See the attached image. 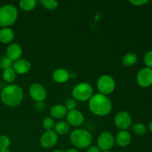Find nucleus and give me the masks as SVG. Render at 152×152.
<instances>
[{
    "label": "nucleus",
    "mask_w": 152,
    "mask_h": 152,
    "mask_svg": "<svg viewBox=\"0 0 152 152\" xmlns=\"http://www.w3.org/2000/svg\"><path fill=\"white\" fill-rule=\"evenodd\" d=\"M18 12L16 6L11 4H6L0 7V25L1 28H9L16 22Z\"/></svg>",
    "instance_id": "20e7f679"
},
{
    "label": "nucleus",
    "mask_w": 152,
    "mask_h": 152,
    "mask_svg": "<svg viewBox=\"0 0 152 152\" xmlns=\"http://www.w3.org/2000/svg\"><path fill=\"white\" fill-rule=\"evenodd\" d=\"M0 152H10L9 150H4V151H1V150H0Z\"/></svg>",
    "instance_id": "f704fd0d"
},
{
    "label": "nucleus",
    "mask_w": 152,
    "mask_h": 152,
    "mask_svg": "<svg viewBox=\"0 0 152 152\" xmlns=\"http://www.w3.org/2000/svg\"><path fill=\"white\" fill-rule=\"evenodd\" d=\"M40 4L45 9L49 10H53L59 6V2L56 0H41L39 1Z\"/></svg>",
    "instance_id": "5701e85b"
},
{
    "label": "nucleus",
    "mask_w": 152,
    "mask_h": 152,
    "mask_svg": "<svg viewBox=\"0 0 152 152\" xmlns=\"http://www.w3.org/2000/svg\"><path fill=\"white\" fill-rule=\"evenodd\" d=\"M148 129H149L150 132L152 134V120L150 122L149 124H148Z\"/></svg>",
    "instance_id": "473e14b6"
},
{
    "label": "nucleus",
    "mask_w": 152,
    "mask_h": 152,
    "mask_svg": "<svg viewBox=\"0 0 152 152\" xmlns=\"http://www.w3.org/2000/svg\"><path fill=\"white\" fill-rule=\"evenodd\" d=\"M52 77L56 83L62 84L68 81L70 79V73L65 68H57L53 72Z\"/></svg>",
    "instance_id": "f3484780"
},
{
    "label": "nucleus",
    "mask_w": 152,
    "mask_h": 152,
    "mask_svg": "<svg viewBox=\"0 0 152 152\" xmlns=\"http://www.w3.org/2000/svg\"><path fill=\"white\" fill-rule=\"evenodd\" d=\"M29 94L36 102H43L47 98V91L42 85L35 83L30 86Z\"/></svg>",
    "instance_id": "0eeeda50"
},
{
    "label": "nucleus",
    "mask_w": 152,
    "mask_h": 152,
    "mask_svg": "<svg viewBox=\"0 0 152 152\" xmlns=\"http://www.w3.org/2000/svg\"><path fill=\"white\" fill-rule=\"evenodd\" d=\"M71 131V126L66 121H59L55 123L54 132L59 135L67 134Z\"/></svg>",
    "instance_id": "6ab92c4d"
},
{
    "label": "nucleus",
    "mask_w": 152,
    "mask_h": 152,
    "mask_svg": "<svg viewBox=\"0 0 152 152\" xmlns=\"http://www.w3.org/2000/svg\"><path fill=\"white\" fill-rule=\"evenodd\" d=\"M91 112L98 117H104L110 114L112 110V102L108 96L98 93L94 94L88 101Z\"/></svg>",
    "instance_id": "f03ea898"
},
{
    "label": "nucleus",
    "mask_w": 152,
    "mask_h": 152,
    "mask_svg": "<svg viewBox=\"0 0 152 152\" xmlns=\"http://www.w3.org/2000/svg\"><path fill=\"white\" fill-rule=\"evenodd\" d=\"M59 140V136L54 130L46 131L41 136L39 143L42 147L45 148H50L56 145Z\"/></svg>",
    "instance_id": "9b49d317"
},
{
    "label": "nucleus",
    "mask_w": 152,
    "mask_h": 152,
    "mask_svg": "<svg viewBox=\"0 0 152 152\" xmlns=\"http://www.w3.org/2000/svg\"><path fill=\"white\" fill-rule=\"evenodd\" d=\"M68 111L65 108V105H62V104H56L50 108L49 113H50V117H52L53 119L61 120L66 117Z\"/></svg>",
    "instance_id": "2eb2a0df"
},
{
    "label": "nucleus",
    "mask_w": 152,
    "mask_h": 152,
    "mask_svg": "<svg viewBox=\"0 0 152 152\" xmlns=\"http://www.w3.org/2000/svg\"><path fill=\"white\" fill-rule=\"evenodd\" d=\"M37 1L36 0H22L19 1V7L23 11L30 12L37 7Z\"/></svg>",
    "instance_id": "412c9836"
},
{
    "label": "nucleus",
    "mask_w": 152,
    "mask_h": 152,
    "mask_svg": "<svg viewBox=\"0 0 152 152\" xmlns=\"http://www.w3.org/2000/svg\"><path fill=\"white\" fill-rule=\"evenodd\" d=\"M42 126L46 131H51L54 129L55 123L52 117H46L43 119Z\"/></svg>",
    "instance_id": "a878e982"
},
{
    "label": "nucleus",
    "mask_w": 152,
    "mask_h": 152,
    "mask_svg": "<svg viewBox=\"0 0 152 152\" xmlns=\"http://www.w3.org/2000/svg\"><path fill=\"white\" fill-rule=\"evenodd\" d=\"M52 152H65V151H62V150H56V151H53Z\"/></svg>",
    "instance_id": "72a5a7b5"
},
{
    "label": "nucleus",
    "mask_w": 152,
    "mask_h": 152,
    "mask_svg": "<svg viewBox=\"0 0 152 152\" xmlns=\"http://www.w3.org/2000/svg\"><path fill=\"white\" fill-rule=\"evenodd\" d=\"M115 143L114 135L109 132H103L98 136L97 146L101 151H109L113 148Z\"/></svg>",
    "instance_id": "1a4fd4ad"
},
{
    "label": "nucleus",
    "mask_w": 152,
    "mask_h": 152,
    "mask_svg": "<svg viewBox=\"0 0 152 152\" xmlns=\"http://www.w3.org/2000/svg\"><path fill=\"white\" fill-rule=\"evenodd\" d=\"M14 31L10 28H1L0 29V42L10 44L14 39Z\"/></svg>",
    "instance_id": "a211bd4d"
},
{
    "label": "nucleus",
    "mask_w": 152,
    "mask_h": 152,
    "mask_svg": "<svg viewBox=\"0 0 152 152\" xmlns=\"http://www.w3.org/2000/svg\"><path fill=\"white\" fill-rule=\"evenodd\" d=\"M137 83L142 88H148L152 86V69L144 67L138 71L136 77Z\"/></svg>",
    "instance_id": "9d476101"
},
{
    "label": "nucleus",
    "mask_w": 152,
    "mask_h": 152,
    "mask_svg": "<svg viewBox=\"0 0 152 152\" xmlns=\"http://www.w3.org/2000/svg\"><path fill=\"white\" fill-rule=\"evenodd\" d=\"M65 152H79V151L76 149V148H69Z\"/></svg>",
    "instance_id": "2f4dec72"
},
{
    "label": "nucleus",
    "mask_w": 152,
    "mask_h": 152,
    "mask_svg": "<svg viewBox=\"0 0 152 152\" xmlns=\"http://www.w3.org/2000/svg\"><path fill=\"white\" fill-rule=\"evenodd\" d=\"M115 143L120 147H126L132 142V135L128 131H120L117 134L115 137Z\"/></svg>",
    "instance_id": "dca6fc26"
},
{
    "label": "nucleus",
    "mask_w": 152,
    "mask_h": 152,
    "mask_svg": "<svg viewBox=\"0 0 152 152\" xmlns=\"http://www.w3.org/2000/svg\"><path fill=\"white\" fill-rule=\"evenodd\" d=\"M67 123L71 126L79 127L82 126L85 121L84 114L79 110L75 109L68 111L66 115Z\"/></svg>",
    "instance_id": "f8f14e48"
},
{
    "label": "nucleus",
    "mask_w": 152,
    "mask_h": 152,
    "mask_svg": "<svg viewBox=\"0 0 152 152\" xmlns=\"http://www.w3.org/2000/svg\"><path fill=\"white\" fill-rule=\"evenodd\" d=\"M143 61L147 68L152 69V50H148L145 53L143 57Z\"/></svg>",
    "instance_id": "c85d7f7f"
},
{
    "label": "nucleus",
    "mask_w": 152,
    "mask_h": 152,
    "mask_svg": "<svg viewBox=\"0 0 152 152\" xmlns=\"http://www.w3.org/2000/svg\"><path fill=\"white\" fill-rule=\"evenodd\" d=\"M102 152H111L110 151H102Z\"/></svg>",
    "instance_id": "c9c22d12"
},
{
    "label": "nucleus",
    "mask_w": 152,
    "mask_h": 152,
    "mask_svg": "<svg viewBox=\"0 0 152 152\" xmlns=\"http://www.w3.org/2000/svg\"><path fill=\"white\" fill-rule=\"evenodd\" d=\"M114 125L120 130L126 131L132 125V116L126 111H120L114 117Z\"/></svg>",
    "instance_id": "6e6552de"
},
{
    "label": "nucleus",
    "mask_w": 152,
    "mask_h": 152,
    "mask_svg": "<svg viewBox=\"0 0 152 152\" xmlns=\"http://www.w3.org/2000/svg\"><path fill=\"white\" fill-rule=\"evenodd\" d=\"M138 61V57L135 53H127L123 56L122 59V62L126 67H133L137 64Z\"/></svg>",
    "instance_id": "aec40b11"
},
{
    "label": "nucleus",
    "mask_w": 152,
    "mask_h": 152,
    "mask_svg": "<svg viewBox=\"0 0 152 152\" xmlns=\"http://www.w3.org/2000/svg\"><path fill=\"white\" fill-rule=\"evenodd\" d=\"M0 98L1 102L7 106H18L23 101L24 91L18 85H7L1 90Z\"/></svg>",
    "instance_id": "f257e3e1"
},
{
    "label": "nucleus",
    "mask_w": 152,
    "mask_h": 152,
    "mask_svg": "<svg viewBox=\"0 0 152 152\" xmlns=\"http://www.w3.org/2000/svg\"><path fill=\"white\" fill-rule=\"evenodd\" d=\"M129 2L134 6L140 7V6H143L146 4L148 2V0H130Z\"/></svg>",
    "instance_id": "c756f323"
},
{
    "label": "nucleus",
    "mask_w": 152,
    "mask_h": 152,
    "mask_svg": "<svg viewBox=\"0 0 152 152\" xmlns=\"http://www.w3.org/2000/svg\"><path fill=\"white\" fill-rule=\"evenodd\" d=\"M65 108H67L68 111H72V110H75L77 109V101L74 98H69L66 100L65 102Z\"/></svg>",
    "instance_id": "cd10ccee"
},
{
    "label": "nucleus",
    "mask_w": 152,
    "mask_h": 152,
    "mask_svg": "<svg viewBox=\"0 0 152 152\" xmlns=\"http://www.w3.org/2000/svg\"><path fill=\"white\" fill-rule=\"evenodd\" d=\"M31 68V62L26 59L21 58L19 60L13 62V68L15 71L16 74L19 75H24V74H28L30 71Z\"/></svg>",
    "instance_id": "4468645a"
},
{
    "label": "nucleus",
    "mask_w": 152,
    "mask_h": 152,
    "mask_svg": "<svg viewBox=\"0 0 152 152\" xmlns=\"http://www.w3.org/2000/svg\"><path fill=\"white\" fill-rule=\"evenodd\" d=\"M3 80L7 83H12L14 82L16 78V74L13 68H7V69L3 70L2 74H1Z\"/></svg>",
    "instance_id": "4be33fe9"
},
{
    "label": "nucleus",
    "mask_w": 152,
    "mask_h": 152,
    "mask_svg": "<svg viewBox=\"0 0 152 152\" xmlns=\"http://www.w3.org/2000/svg\"><path fill=\"white\" fill-rule=\"evenodd\" d=\"M0 29H1V25H0Z\"/></svg>",
    "instance_id": "e433bc0d"
},
{
    "label": "nucleus",
    "mask_w": 152,
    "mask_h": 152,
    "mask_svg": "<svg viewBox=\"0 0 152 152\" xmlns=\"http://www.w3.org/2000/svg\"><path fill=\"white\" fill-rule=\"evenodd\" d=\"M132 131L134 133L138 136H142V135L145 134L146 132L147 129L145 124L142 123H137L132 126Z\"/></svg>",
    "instance_id": "b1692460"
},
{
    "label": "nucleus",
    "mask_w": 152,
    "mask_h": 152,
    "mask_svg": "<svg viewBox=\"0 0 152 152\" xmlns=\"http://www.w3.org/2000/svg\"><path fill=\"white\" fill-rule=\"evenodd\" d=\"M96 86L99 94L108 96L115 90L116 82L112 76L104 74L98 79Z\"/></svg>",
    "instance_id": "423d86ee"
},
{
    "label": "nucleus",
    "mask_w": 152,
    "mask_h": 152,
    "mask_svg": "<svg viewBox=\"0 0 152 152\" xmlns=\"http://www.w3.org/2000/svg\"><path fill=\"white\" fill-rule=\"evenodd\" d=\"M87 152H101V150L97 145H92L88 147Z\"/></svg>",
    "instance_id": "7c9ffc66"
},
{
    "label": "nucleus",
    "mask_w": 152,
    "mask_h": 152,
    "mask_svg": "<svg viewBox=\"0 0 152 152\" xmlns=\"http://www.w3.org/2000/svg\"><path fill=\"white\" fill-rule=\"evenodd\" d=\"M94 95V89L91 85L86 82L77 84L72 90V96L79 102H87Z\"/></svg>",
    "instance_id": "39448f33"
},
{
    "label": "nucleus",
    "mask_w": 152,
    "mask_h": 152,
    "mask_svg": "<svg viewBox=\"0 0 152 152\" xmlns=\"http://www.w3.org/2000/svg\"><path fill=\"white\" fill-rule=\"evenodd\" d=\"M13 62L11 59H9L7 56H4L1 57L0 60V68L2 70L7 69V68H13Z\"/></svg>",
    "instance_id": "bb28decb"
},
{
    "label": "nucleus",
    "mask_w": 152,
    "mask_h": 152,
    "mask_svg": "<svg viewBox=\"0 0 152 152\" xmlns=\"http://www.w3.org/2000/svg\"><path fill=\"white\" fill-rule=\"evenodd\" d=\"M10 140L9 137L7 135H0V150L4 151V150H8L9 147L10 146Z\"/></svg>",
    "instance_id": "393cba45"
},
{
    "label": "nucleus",
    "mask_w": 152,
    "mask_h": 152,
    "mask_svg": "<svg viewBox=\"0 0 152 152\" xmlns=\"http://www.w3.org/2000/svg\"><path fill=\"white\" fill-rule=\"evenodd\" d=\"M22 55V48L17 43H10L6 50V56L13 62L21 59Z\"/></svg>",
    "instance_id": "ddd939ff"
},
{
    "label": "nucleus",
    "mask_w": 152,
    "mask_h": 152,
    "mask_svg": "<svg viewBox=\"0 0 152 152\" xmlns=\"http://www.w3.org/2000/svg\"><path fill=\"white\" fill-rule=\"evenodd\" d=\"M70 141L77 148H88L93 141L91 134L86 129H77L72 131L70 134Z\"/></svg>",
    "instance_id": "7ed1b4c3"
}]
</instances>
